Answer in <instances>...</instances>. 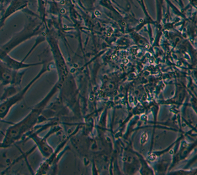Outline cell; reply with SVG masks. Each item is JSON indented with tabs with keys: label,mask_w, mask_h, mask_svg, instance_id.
Returning <instances> with one entry per match:
<instances>
[{
	"label": "cell",
	"mask_w": 197,
	"mask_h": 175,
	"mask_svg": "<svg viewBox=\"0 0 197 175\" xmlns=\"http://www.w3.org/2000/svg\"><path fill=\"white\" fill-rule=\"evenodd\" d=\"M40 25L37 24L36 20H32V22L28 24L27 27L23 28L22 31H20L13 36L9 41L0 47V49L9 53L12 49L19 46L20 44L24 42L28 39L37 35L40 32Z\"/></svg>",
	"instance_id": "cell-3"
},
{
	"label": "cell",
	"mask_w": 197,
	"mask_h": 175,
	"mask_svg": "<svg viewBox=\"0 0 197 175\" xmlns=\"http://www.w3.org/2000/svg\"><path fill=\"white\" fill-rule=\"evenodd\" d=\"M45 69V67H43V69L24 88L20 90H19L16 93H15L14 94L9 96V98H6V100H2L3 101L0 103V120H3L6 118L7 116V115L9 114V111H11L13 107L15 105H16L17 103H19L20 100H22L24 98L25 95L28 92V91L34 85V84L46 72Z\"/></svg>",
	"instance_id": "cell-2"
},
{
	"label": "cell",
	"mask_w": 197,
	"mask_h": 175,
	"mask_svg": "<svg viewBox=\"0 0 197 175\" xmlns=\"http://www.w3.org/2000/svg\"><path fill=\"white\" fill-rule=\"evenodd\" d=\"M0 61H1L4 64L8 67L10 69L13 70L20 71V70L28 69V68L35 67L37 65H40L41 63H25L24 61H18V60L13 58L9 56L8 53L1 50L0 49Z\"/></svg>",
	"instance_id": "cell-5"
},
{
	"label": "cell",
	"mask_w": 197,
	"mask_h": 175,
	"mask_svg": "<svg viewBox=\"0 0 197 175\" xmlns=\"http://www.w3.org/2000/svg\"><path fill=\"white\" fill-rule=\"evenodd\" d=\"M53 93H53L49 92L42 100L34 106L32 110L21 121L11 125L6 130L4 138L1 142L4 148H9L15 142L21 140L28 132H30L38 123L40 115Z\"/></svg>",
	"instance_id": "cell-1"
},
{
	"label": "cell",
	"mask_w": 197,
	"mask_h": 175,
	"mask_svg": "<svg viewBox=\"0 0 197 175\" xmlns=\"http://www.w3.org/2000/svg\"><path fill=\"white\" fill-rule=\"evenodd\" d=\"M157 1V17L161 16V9L162 7L163 0H156Z\"/></svg>",
	"instance_id": "cell-8"
},
{
	"label": "cell",
	"mask_w": 197,
	"mask_h": 175,
	"mask_svg": "<svg viewBox=\"0 0 197 175\" xmlns=\"http://www.w3.org/2000/svg\"><path fill=\"white\" fill-rule=\"evenodd\" d=\"M27 6V0H12L9 6L7 7L4 15L2 17L1 20H0V28H1V26H3L5 20H6L10 15L13 14L15 12L25 9Z\"/></svg>",
	"instance_id": "cell-7"
},
{
	"label": "cell",
	"mask_w": 197,
	"mask_h": 175,
	"mask_svg": "<svg viewBox=\"0 0 197 175\" xmlns=\"http://www.w3.org/2000/svg\"><path fill=\"white\" fill-rule=\"evenodd\" d=\"M28 138L32 140L36 147L40 151V153L44 157H48L53 153V150L49 146L48 143L47 142V136L44 137L39 136L37 132H31L28 135Z\"/></svg>",
	"instance_id": "cell-6"
},
{
	"label": "cell",
	"mask_w": 197,
	"mask_h": 175,
	"mask_svg": "<svg viewBox=\"0 0 197 175\" xmlns=\"http://www.w3.org/2000/svg\"><path fill=\"white\" fill-rule=\"evenodd\" d=\"M2 148H4V146H3V144H2V142H0V149H2Z\"/></svg>",
	"instance_id": "cell-9"
},
{
	"label": "cell",
	"mask_w": 197,
	"mask_h": 175,
	"mask_svg": "<svg viewBox=\"0 0 197 175\" xmlns=\"http://www.w3.org/2000/svg\"><path fill=\"white\" fill-rule=\"evenodd\" d=\"M25 72L17 71L7 67L0 61V84L6 86H19L22 82Z\"/></svg>",
	"instance_id": "cell-4"
}]
</instances>
